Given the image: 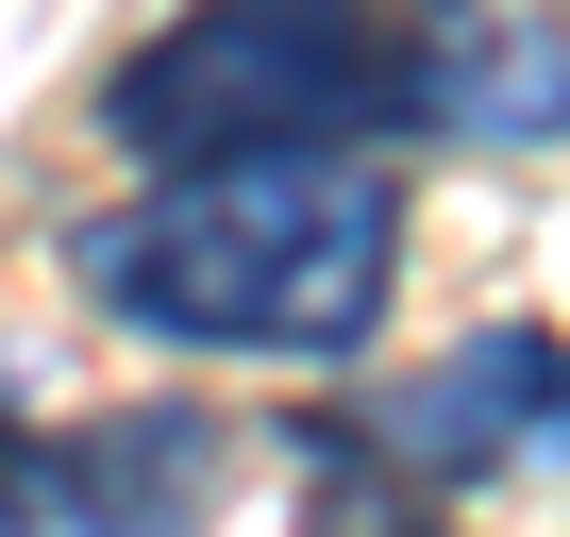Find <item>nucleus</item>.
Here are the masks:
<instances>
[{
	"label": "nucleus",
	"mask_w": 570,
	"mask_h": 537,
	"mask_svg": "<svg viewBox=\"0 0 570 537\" xmlns=\"http://www.w3.org/2000/svg\"><path fill=\"white\" fill-rule=\"evenodd\" d=\"M35 470H51V420L0 403V537H35Z\"/></svg>",
	"instance_id": "7"
},
{
	"label": "nucleus",
	"mask_w": 570,
	"mask_h": 537,
	"mask_svg": "<svg viewBox=\"0 0 570 537\" xmlns=\"http://www.w3.org/2000/svg\"><path fill=\"white\" fill-rule=\"evenodd\" d=\"M537 135H570V0H470L453 152H537Z\"/></svg>",
	"instance_id": "5"
},
{
	"label": "nucleus",
	"mask_w": 570,
	"mask_h": 537,
	"mask_svg": "<svg viewBox=\"0 0 570 537\" xmlns=\"http://www.w3.org/2000/svg\"><path fill=\"white\" fill-rule=\"evenodd\" d=\"M370 420V453L403 470V487H487V470H537V453H570V336H537V320H487V336H453L436 370H403L386 403H353Z\"/></svg>",
	"instance_id": "3"
},
{
	"label": "nucleus",
	"mask_w": 570,
	"mask_h": 537,
	"mask_svg": "<svg viewBox=\"0 0 570 537\" xmlns=\"http://www.w3.org/2000/svg\"><path fill=\"white\" fill-rule=\"evenodd\" d=\"M470 0H185L151 51L101 68V135L151 185L320 168L370 135H453Z\"/></svg>",
	"instance_id": "1"
},
{
	"label": "nucleus",
	"mask_w": 570,
	"mask_h": 537,
	"mask_svg": "<svg viewBox=\"0 0 570 537\" xmlns=\"http://www.w3.org/2000/svg\"><path fill=\"white\" fill-rule=\"evenodd\" d=\"M303 537H436V487H403L370 420H303Z\"/></svg>",
	"instance_id": "6"
},
{
	"label": "nucleus",
	"mask_w": 570,
	"mask_h": 537,
	"mask_svg": "<svg viewBox=\"0 0 570 537\" xmlns=\"http://www.w3.org/2000/svg\"><path fill=\"white\" fill-rule=\"evenodd\" d=\"M85 286L101 320L135 336H185V353H285V370H336L370 353L386 286H403V185L370 152H320V168H218V185H135L118 218H85Z\"/></svg>",
	"instance_id": "2"
},
{
	"label": "nucleus",
	"mask_w": 570,
	"mask_h": 537,
	"mask_svg": "<svg viewBox=\"0 0 570 537\" xmlns=\"http://www.w3.org/2000/svg\"><path fill=\"white\" fill-rule=\"evenodd\" d=\"M218 504V420L202 403H101L35 470V537H202Z\"/></svg>",
	"instance_id": "4"
}]
</instances>
